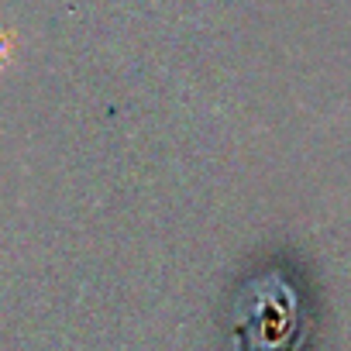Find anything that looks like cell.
I'll list each match as a JSON object with an SVG mask.
<instances>
[{
    "instance_id": "obj_1",
    "label": "cell",
    "mask_w": 351,
    "mask_h": 351,
    "mask_svg": "<svg viewBox=\"0 0 351 351\" xmlns=\"http://www.w3.org/2000/svg\"><path fill=\"white\" fill-rule=\"evenodd\" d=\"M238 313L248 351H289L300 324V303L282 279L265 276L252 282L245 300L238 303Z\"/></svg>"
}]
</instances>
